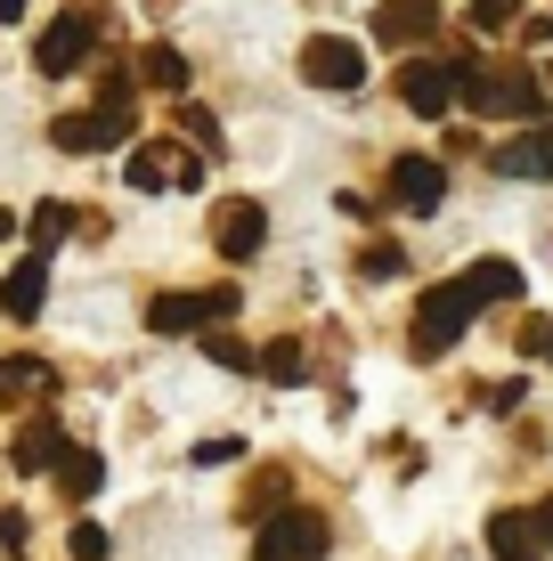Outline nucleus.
Returning a JSON list of instances; mask_svg holds the SVG:
<instances>
[{"instance_id": "19", "label": "nucleus", "mask_w": 553, "mask_h": 561, "mask_svg": "<svg viewBox=\"0 0 553 561\" xmlns=\"http://www.w3.org/2000/svg\"><path fill=\"white\" fill-rule=\"evenodd\" d=\"M139 73H147L155 90H187V57H180V49H147V57H139Z\"/></svg>"}, {"instance_id": "24", "label": "nucleus", "mask_w": 553, "mask_h": 561, "mask_svg": "<svg viewBox=\"0 0 553 561\" xmlns=\"http://www.w3.org/2000/svg\"><path fill=\"white\" fill-rule=\"evenodd\" d=\"M497 171H505V180H529V171H538V139H512V147H497Z\"/></svg>"}, {"instance_id": "11", "label": "nucleus", "mask_w": 553, "mask_h": 561, "mask_svg": "<svg viewBox=\"0 0 553 561\" xmlns=\"http://www.w3.org/2000/svg\"><path fill=\"white\" fill-rule=\"evenodd\" d=\"M42 301H49V253L33 244V253L16 261L9 277H0V318H16V325H25V318H42Z\"/></svg>"}, {"instance_id": "15", "label": "nucleus", "mask_w": 553, "mask_h": 561, "mask_svg": "<svg viewBox=\"0 0 553 561\" xmlns=\"http://www.w3.org/2000/svg\"><path fill=\"white\" fill-rule=\"evenodd\" d=\"M488 553H497V561H545L538 513H497V520H488Z\"/></svg>"}, {"instance_id": "25", "label": "nucleus", "mask_w": 553, "mask_h": 561, "mask_svg": "<svg viewBox=\"0 0 553 561\" xmlns=\"http://www.w3.org/2000/svg\"><path fill=\"white\" fill-rule=\"evenodd\" d=\"M187 456H196V463H237V456H244V439H196Z\"/></svg>"}, {"instance_id": "20", "label": "nucleus", "mask_w": 553, "mask_h": 561, "mask_svg": "<svg viewBox=\"0 0 553 561\" xmlns=\"http://www.w3.org/2000/svg\"><path fill=\"white\" fill-rule=\"evenodd\" d=\"M253 366L269 382H301V342H269V351H253Z\"/></svg>"}, {"instance_id": "1", "label": "nucleus", "mask_w": 553, "mask_h": 561, "mask_svg": "<svg viewBox=\"0 0 553 561\" xmlns=\"http://www.w3.org/2000/svg\"><path fill=\"white\" fill-rule=\"evenodd\" d=\"M456 99H464L472 114H512V123H521V114H538L545 99H538V73H481V66H464V57H456Z\"/></svg>"}, {"instance_id": "5", "label": "nucleus", "mask_w": 553, "mask_h": 561, "mask_svg": "<svg viewBox=\"0 0 553 561\" xmlns=\"http://www.w3.org/2000/svg\"><path fill=\"white\" fill-rule=\"evenodd\" d=\"M90 42H99V9H66L57 25L42 33V49H33V66L49 73V82H66V73L90 66Z\"/></svg>"}, {"instance_id": "23", "label": "nucleus", "mask_w": 553, "mask_h": 561, "mask_svg": "<svg viewBox=\"0 0 553 561\" xmlns=\"http://www.w3.org/2000/svg\"><path fill=\"white\" fill-rule=\"evenodd\" d=\"M66 553H73V561H106V529H99V520H73V529H66Z\"/></svg>"}, {"instance_id": "10", "label": "nucleus", "mask_w": 553, "mask_h": 561, "mask_svg": "<svg viewBox=\"0 0 553 561\" xmlns=\"http://www.w3.org/2000/svg\"><path fill=\"white\" fill-rule=\"evenodd\" d=\"M212 244H220V253L228 261H253L261 253V244H269V211H261V204H212Z\"/></svg>"}, {"instance_id": "28", "label": "nucleus", "mask_w": 553, "mask_h": 561, "mask_svg": "<svg viewBox=\"0 0 553 561\" xmlns=\"http://www.w3.org/2000/svg\"><path fill=\"white\" fill-rule=\"evenodd\" d=\"M0 546H25V513H0Z\"/></svg>"}, {"instance_id": "27", "label": "nucleus", "mask_w": 553, "mask_h": 561, "mask_svg": "<svg viewBox=\"0 0 553 561\" xmlns=\"http://www.w3.org/2000/svg\"><path fill=\"white\" fill-rule=\"evenodd\" d=\"M521 351H529V358H545V366H553V325H529V334H521Z\"/></svg>"}, {"instance_id": "29", "label": "nucleus", "mask_w": 553, "mask_h": 561, "mask_svg": "<svg viewBox=\"0 0 553 561\" xmlns=\"http://www.w3.org/2000/svg\"><path fill=\"white\" fill-rule=\"evenodd\" d=\"M538 180H553V123L538 130Z\"/></svg>"}, {"instance_id": "16", "label": "nucleus", "mask_w": 553, "mask_h": 561, "mask_svg": "<svg viewBox=\"0 0 553 561\" xmlns=\"http://www.w3.org/2000/svg\"><path fill=\"white\" fill-rule=\"evenodd\" d=\"M456 285L472 294V309H481V301H521V268H512V261H472Z\"/></svg>"}, {"instance_id": "26", "label": "nucleus", "mask_w": 553, "mask_h": 561, "mask_svg": "<svg viewBox=\"0 0 553 561\" xmlns=\"http://www.w3.org/2000/svg\"><path fill=\"white\" fill-rule=\"evenodd\" d=\"M358 268H367V277H399V268H407V261H399V253H391V244H375V253H367V261H358Z\"/></svg>"}, {"instance_id": "22", "label": "nucleus", "mask_w": 553, "mask_h": 561, "mask_svg": "<svg viewBox=\"0 0 553 561\" xmlns=\"http://www.w3.org/2000/svg\"><path fill=\"white\" fill-rule=\"evenodd\" d=\"M204 351H212V366H228V375H244V366H253V351H244L237 334H220V325H204Z\"/></svg>"}, {"instance_id": "18", "label": "nucleus", "mask_w": 553, "mask_h": 561, "mask_svg": "<svg viewBox=\"0 0 553 561\" xmlns=\"http://www.w3.org/2000/svg\"><path fill=\"white\" fill-rule=\"evenodd\" d=\"M49 382V366L42 358H0V408H16V399H33Z\"/></svg>"}, {"instance_id": "7", "label": "nucleus", "mask_w": 553, "mask_h": 561, "mask_svg": "<svg viewBox=\"0 0 553 561\" xmlns=\"http://www.w3.org/2000/svg\"><path fill=\"white\" fill-rule=\"evenodd\" d=\"M123 180L139 187V196H163V187H204V163L187 147H130V163H123Z\"/></svg>"}, {"instance_id": "3", "label": "nucleus", "mask_w": 553, "mask_h": 561, "mask_svg": "<svg viewBox=\"0 0 553 561\" xmlns=\"http://www.w3.org/2000/svg\"><path fill=\"white\" fill-rule=\"evenodd\" d=\"M49 139L66 154H99V147H130V99H99L90 114H57Z\"/></svg>"}, {"instance_id": "31", "label": "nucleus", "mask_w": 553, "mask_h": 561, "mask_svg": "<svg viewBox=\"0 0 553 561\" xmlns=\"http://www.w3.org/2000/svg\"><path fill=\"white\" fill-rule=\"evenodd\" d=\"M16 16H25V0H0V25H16Z\"/></svg>"}, {"instance_id": "13", "label": "nucleus", "mask_w": 553, "mask_h": 561, "mask_svg": "<svg viewBox=\"0 0 553 561\" xmlns=\"http://www.w3.org/2000/svg\"><path fill=\"white\" fill-rule=\"evenodd\" d=\"M431 33H440V9H431V0H383V9H375V42H391V49L431 42Z\"/></svg>"}, {"instance_id": "17", "label": "nucleus", "mask_w": 553, "mask_h": 561, "mask_svg": "<svg viewBox=\"0 0 553 561\" xmlns=\"http://www.w3.org/2000/svg\"><path fill=\"white\" fill-rule=\"evenodd\" d=\"M57 480H66V496L82 505V496H99V489H106V456H90V448H66V456H57Z\"/></svg>"}, {"instance_id": "12", "label": "nucleus", "mask_w": 553, "mask_h": 561, "mask_svg": "<svg viewBox=\"0 0 553 561\" xmlns=\"http://www.w3.org/2000/svg\"><path fill=\"white\" fill-rule=\"evenodd\" d=\"M440 196H448V171L431 154H399L391 163V204L399 211H440Z\"/></svg>"}, {"instance_id": "6", "label": "nucleus", "mask_w": 553, "mask_h": 561, "mask_svg": "<svg viewBox=\"0 0 553 561\" xmlns=\"http://www.w3.org/2000/svg\"><path fill=\"white\" fill-rule=\"evenodd\" d=\"M301 82L310 90H358L367 82V49L342 42V33H310L301 42Z\"/></svg>"}, {"instance_id": "14", "label": "nucleus", "mask_w": 553, "mask_h": 561, "mask_svg": "<svg viewBox=\"0 0 553 561\" xmlns=\"http://www.w3.org/2000/svg\"><path fill=\"white\" fill-rule=\"evenodd\" d=\"M57 456H66V432L42 415V423H16V439H9V463L16 472H57Z\"/></svg>"}, {"instance_id": "30", "label": "nucleus", "mask_w": 553, "mask_h": 561, "mask_svg": "<svg viewBox=\"0 0 553 561\" xmlns=\"http://www.w3.org/2000/svg\"><path fill=\"white\" fill-rule=\"evenodd\" d=\"M538 537L553 546V496H538Z\"/></svg>"}, {"instance_id": "21", "label": "nucleus", "mask_w": 553, "mask_h": 561, "mask_svg": "<svg viewBox=\"0 0 553 561\" xmlns=\"http://www.w3.org/2000/svg\"><path fill=\"white\" fill-rule=\"evenodd\" d=\"M57 237H73V204H42V211H33V244L49 253Z\"/></svg>"}, {"instance_id": "2", "label": "nucleus", "mask_w": 553, "mask_h": 561, "mask_svg": "<svg viewBox=\"0 0 553 561\" xmlns=\"http://www.w3.org/2000/svg\"><path fill=\"white\" fill-rule=\"evenodd\" d=\"M237 318V285L220 294H155L147 301V334H204V325H228Z\"/></svg>"}, {"instance_id": "4", "label": "nucleus", "mask_w": 553, "mask_h": 561, "mask_svg": "<svg viewBox=\"0 0 553 561\" xmlns=\"http://www.w3.org/2000/svg\"><path fill=\"white\" fill-rule=\"evenodd\" d=\"M464 325H472V294H464V285H431V294L415 301V351H424V358L456 351Z\"/></svg>"}, {"instance_id": "9", "label": "nucleus", "mask_w": 553, "mask_h": 561, "mask_svg": "<svg viewBox=\"0 0 553 561\" xmlns=\"http://www.w3.org/2000/svg\"><path fill=\"white\" fill-rule=\"evenodd\" d=\"M399 106L407 114H448L456 106V57H407V66H399Z\"/></svg>"}, {"instance_id": "8", "label": "nucleus", "mask_w": 553, "mask_h": 561, "mask_svg": "<svg viewBox=\"0 0 553 561\" xmlns=\"http://www.w3.org/2000/svg\"><path fill=\"white\" fill-rule=\"evenodd\" d=\"M326 553V520L310 505H277V520L261 529V553L253 561H318Z\"/></svg>"}]
</instances>
